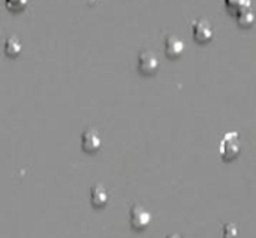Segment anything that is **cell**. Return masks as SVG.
Instances as JSON below:
<instances>
[{
    "label": "cell",
    "mask_w": 256,
    "mask_h": 238,
    "mask_svg": "<svg viewBox=\"0 0 256 238\" xmlns=\"http://www.w3.org/2000/svg\"><path fill=\"white\" fill-rule=\"evenodd\" d=\"M159 69V58L153 51H141L138 56V70L144 75H153Z\"/></svg>",
    "instance_id": "cell-3"
},
{
    "label": "cell",
    "mask_w": 256,
    "mask_h": 238,
    "mask_svg": "<svg viewBox=\"0 0 256 238\" xmlns=\"http://www.w3.org/2000/svg\"><path fill=\"white\" fill-rule=\"evenodd\" d=\"M225 3H226L228 10L231 14H234V15H237L243 9L252 8V2L250 0H225Z\"/></svg>",
    "instance_id": "cell-10"
},
{
    "label": "cell",
    "mask_w": 256,
    "mask_h": 238,
    "mask_svg": "<svg viewBox=\"0 0 256 238\" xmlns=\"http://www.w3.org/2000/svg\"><path fill=\"white\" fill-rule=\"evenodd\" d=\"M242 152L240 135L237 132H226L219 142V154L224 160H234Z\"/></svg>",
    "instance_id": "cell-1"
},
{
    "label": "cell",
    "mask_w": 256,
    "mask_h": 238,
    "mask_svg": "<svg viewBox=\"0 0 256 238\" xmlns=\"http://www.w3.org/2000/svg\"><path fill=\"white\" fill-rule=\"evenodd\" d=\"M108 190L102 186V184H96L90 190V201L93 204V207H105L108 202Z\"/></svg>",
    "instance_id": "cell-7"
},
{
    "label": "cell",
    "mask_w": 256,
    "mask_h": 238,
    "mask_svg": "<svg viewBox=\"0 0 256 238\" xmlns=\"http://www.w3.org/2000/svg\"><path fill=\"white\" fill-rule=\"evenodd\" d=\"M6 3V8L12 12H20L22 9H26L28 0H4Z\"/></svg>",
    "instance_id": "cell-11"
},
{
    "label": "cell",
    "mask_w": 256,
    "mask_h": 238,
    "mask_svg": "<svg viewBox=\"0 0 256 238\" xmlns=\"http://www.w3.org/2000/svg\"><path fill=\"white\" fill-rule=\"evenodd\" d=\"M166 238H182L178 234H171V236H168Z\"/></svg>",
    "instance_id": "cell-13"
},
{
    "label": "cell",
    "mask_w": 256,
    "mask_h": 238,
    "mask_svg": "<svg viewBox=\"0 0 256 238\" xmlns=\"http://www.w3.org/2000/svg\"><path fill=\"white\" fill-rule=\"evenodd\" d=\"M21 51H22V44H21L20 38H16V36H9V38L4 40V52H6L9 57H16Z\"/></svg>",
    "instance_id": "cell-8"
},
{
    "label": "cell",
    "mask_w": 256,
    "mask_h": 238,
    "mask_svg": "<svg viewBox=\"0 0 256 238\" xmlns=\"http://www.w3.org/2000/svg\"><path fill=\"white\" fill-rule=\"evenodd\" d=\"M183 52H184V42L178 36L170 34L165 39V54L170 58H178L183 56Z\"/></svg>",
    "instance_id": "cell-6"
},
{
    "label": "cell",
    "mask_w": 256,
    "mask_h": 238,
    "mask_svg": "<svg viewBox=\"0 0 256 238\" xmlns=\"http://www.w3.org/2000/svg\"><path fill=\"white\" fill-rule=\"evenodd\" d=\"M224 238H238V228L236 224H226L222 231Z\"/></svg>",
    "instance_id": "cell-12"
},
{
    "label": "cell",
    "mask_w": 256,
    "mask_h": 238,
    "mask_svg": "<svg viewBox=\"0 0 256 238\" xmlns=\"http://www.w3.org/2000/svg\"><path fill=\"white\" fill-rule=\"evenodd\" d=\"M129 216H130L129 218L130 226L135 231H144L152 224V213L147 208H144L142 206H140V204H135L130 208Z\"/></svg>",
    "instance_id": "cell-2"
},
{
    "label": "cell",
    "mask_w": 256,
    "mask_h": 238,
    "mask_svg": "<svg viewBox=\"0 0 256 238\" xmlns=\"http://www.w3.org/2000/svg\"><path fill=\"white\" fill-rule=\"evenodd\" d=\"M192 32H194V38H195L198 42H201V44H206V42L212 40L213 36H214L213 26H212L207 20H204V18L196 20V21L194 22Z\"/></svg>",
    "instance_id": "cell-4"
},
{
    "label": "cell",
    "mask_w": 256,
    "mask_h": 238,
    "mask_svg": "<svg viewBox=\"0 0 256 238\" xmlns=\"http://www.w3.org/2000/svg\"><path fill=\"white\" fill-rule=\"evenodd\" d=\"M236 16H237L238 26H242V27H250V26L255 24L256 15L255 12L252 10V8H248V9L240 10Z\"/></svg>",
    "instance_id": "cell-9"
},
{
    "label": "cell",
    "mask_w": 256,
    "mask_h": 238,
    "mask_svg": "<svg viewBox=\"0 0 256 238\" xmlns=\"http://www.w3.org/2000/svg\"><path fill=\"white\" fill-rule=\"evenodd\" d=\"M102 146V138L98 130L94 129H87L81 135V147L87 153H94L100 148Z\"/></svg>",
    "instance_id": "cell-5"
}]
</instances>
